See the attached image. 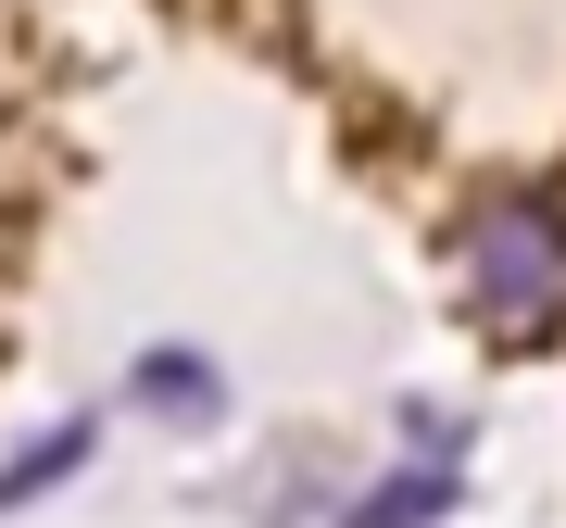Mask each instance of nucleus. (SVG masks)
<instances>
[{
	"instance_id": "nucleus-4",
	"label": "nucleus",
	"mask_w": 566,
	"mask_h": 528,
	"mask_svg": "<svg viewBox=\"0 0 566 528\" xmlns=\"http://www.w3.org/2000/svg\"><path fill=\"white\" fill-rule=\"evenodd\" d=\"M76 466H88V427H51V441L25 453L13 478H0V504H25V490H63V478H76Z\"/></svg>"
},
{
	"instance_id": "nucleus-3",
	"label": "nucleus",
	"mask_w": 566,
	"mask_h": 528,
	"mask_svg": "<svg viewBox=\"0 0 566 528\" xmlns=\"http://www.w3.org/2000/svg\"><path fill=\"white\" fill-rule=\"evenodd\" d=\"M441 504H453V478H428V466H416V478H390V490H365V504H353V528H428V516H441Z\"/></svg>"
},
{
	"instance_id": "nucleus-1",
	"label": "nucleus",
	"mask_w": 566,
	"mask_h": 528,
	"mask_svg": "<svg viewBox=\"0 0 566 528\" xmlns=\"http://www.w3.org/2000/svg\"><path fill=\"white\" fill-rule=\"evenodd\" d=\"M465 303L504 340H554L566 327V214L554 202H491L465 226Z\"/></svg>"
},
{
	"instance_id": "nucleus-2",
	"label": "nucleus",
	"mask_w": 566,
	"mask_h": 528,
	"mask_svg": "<svg viewBox=\"0 0 566 528\" xmlns=\"http://www.w3.org/2000/svg\"><path fill=\"white\" fill-rule=\"evenodd\" d=\"M139 403H151L164 427H202V415H214V378H202V352H151V366H139Z\"/></svg>"
}]
</instances>
